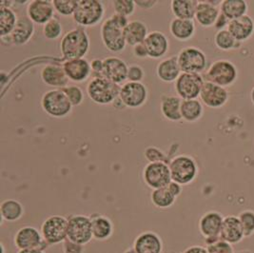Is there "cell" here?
<instances>
[{
    "label": "cell",
    "mask_w": 254,
    "mask_h": 253,
    "mask_svg": "<svg viewBox=\"0 0 254 253\" xmlns=\"http://www.w3.org/2000/svg\"><path fill=\"white\" fill-rule=\"evenodd\" d=\"M126 16L115 13L105 20L101 29V39L105 48L114 54H119L125 50L127 42L124 35V30L128 24Z\"/></svg>",
    "instance_id": "cell-1"
},
{
    "label": "cell",
    "mask_w": 254,
    "mask_h": 253,
    "mask_svg": "<svg viewBox=\"0 0 254 253\" xmlns=\"http://www.w3.org/2000/svg\"><path fill=\"white\" fill-rule=\"evenodd\" d=\"M90 37L84 28H75L66 33L60 41V52L65 60L80 59L90 51Z\"/></svg>",
    "instance_id": "cell-2"
},
{
    "label": "cell",
    "mask_w": 254,
    "mask_h": 253,
    "mask_svg": "<svg viewBox=\"0 0 254 253\" xmlns=\"http://www.w3.org/2000/svg\"><path fill=\"white\" fill-rule=\"evenodd\" d=\"M121 86L105 77H93L87 85L86 92L93 103L113 104L119 97Z\"/></svg>",
    "instance_id": "cell-3"
},
{
    "label": "cell",
    "mask_w": 254,
    "mask_h": 253,
    "mask_svg": "<svg viewBox=\"0 0 254 253\" xmlns=\"http://www.w3.org/2000/svg\"><path fill=\"white\" fill-rule=\"evenodd\" d=\"M104 14V5L101 1L79 0L72 19L81 28L93 27L101 22Z\"/></svg>",
    "instance_id": "cell-4"
},
{
    "label": "cell",
    "mask_w": 254,
    "mask_h": 253,
    "mask_svg": "<svg viewBox=\"0 0 254 253\" xmlns=\"http://www.w3.org/2000/svg\"><path fill=\"white\" fill-rule=\"evenodd\" d=\"M41 108L49 116L63 118L71 113L73 107L61 89H53L43 93Z\"/></svg>",
    "instance_id": "cell-5"
},
{
    "label": "cell",
    "mask_w": 254,
    "mask_h": 253,
    "mask_svg": "<svg viewBox=\"0 0 254 253\" xmlns=\"http://www.w3.org/2000/svg\"><path fill=\"white\" fill-rule=\"evenodd\" d=\"M238 79V69L230 60L220 59L213 62L207 72L206 81L216 84L220 87L228 88Z\"/></svg>",
    "instance_id": "cell-6"
},
{
    "label": "cell",
    "mask_w": 254,
    "mask_h": 253,
    "mask_svg": "<svg viewBox=\"0 0 254 253\" xmlns=\"http://www.w3.org/2000/svg\"><path fill=\"white\" fill-rule=\"evenodd\" d=\"M169 166L172 180L182 186L192 183L198 175L196 161L187 154L175 156L171 160Z\"/></svg>",
    "instance_id": "cell-7"
},
{
    "label": "cell",
    "mask_w": 254,
    "mask_h": 253,
    "mask_svg": "<svg viewBox=\"0 0 254 253\" xmlns=\"http://www.w3.org/2000/svg\"><path fill=\"white\" fill-rule=\"evenodd\" d=\"M177 59L182 72L201 74L208 66L206 54L197 47L183 48L177 55Z\"/></svg>",
    "instance_id": "cell-8"
},
{
    "label": "cell",
    "mask_w": 254,
    "mask_h": 253,
    "mask_svg": "<svg viewBox=\"0 0 254 253\" xmlns=\"http://www.w3.org/2000/svg\"><path fill=\"white\" fill-rule=\"evenodd\" d=\"M69 241L85 246L93 239L91 216L76 214L68 217V238Z\"/></svg>",
    "instance_id": "cell-9"
},
{
    "label": "cell",
    "mask_w": 254,
    "mask_h": 253,
    "mask_svg": "<svg viewBox=\"0 0 254 253\" xmlns=\"http://www.w3.org/2000/svg\"><path fill=\"white\" fill-rule=\"evenodd\" d=\"M40 231L49 246L61 244L68 238V218L61 215L49 216L42 223Z\"/></svg>",
    "instance_id": "cell-10"
},
{
    "label": "cell",
    "mask_w": 254,
    "mask_h": 253,
    "mask_svg": "<svg viewBox=\"0 0 254 253\" xmlns=\"http://www.w3.org/2000/svg\"><path fill=\"white\" fill-rule=\"evenodd\" d=\"M143 179L152 190L167 187L173 181L169 164L164 162L148 163L143 171Z\"/></svg>",
    "instance_id": "cell-11"
},
{
    "label": "cell",
    "mask_w": 254,
    "mask_h": 253,
    "mask_svg": "<svg viewBox=\"0 0 254 253\" xmlns=\"http://www.w3.org/2000/svg\"><path fill=\"white\" fill-rule=\"evenodd\" d=\"M205 80L201 74L182 72L175 81L174 89L182 100L198 99Z\"/></svg>",
    "instance_id": "cell-12"
},
{
    "label": "cell",
    "mask_w": 254,
    "mask_h": 253,
    "mask_svg": "<svg viewBox=\"0 0 254 253\" xmlns=\"http://www.w3.org/2000/svg\"><path fill=\"white\" fill-rule=\"evenodd\" d=\"M148 89L142 82H128L121 86L119 98L126 108L137 109L147 102Z\"/></svg>",
    "instance_id": "cell-13"
},
{
    "label": "cell",
    "mask_w": 254,
    "mask_h": 253,
    "mask_svg": "<svg viewBox=\"0 0 254 253\" xmlns=\"http://www.w3.org/2000/svg\"><path fill=\"white\" fill-rule=\"evenodd\" d=\"M13 242L19 251L32 249H40L44 251L49 246L44 240L41 231L32 226H25L17 230L14 234Z\"/></svg>",
    "instance_id": "cell-14"
},
{
    "label": "cell",
    "mask_w": 254,
    "mask_h": 253,
    "mask_svg": "<svg viewBox=\"0 0 254 253\" xmlns=\"http://www.w3.org/2000/svg\"><path fill=\"white\" fill-rule=\"evenodd\" d=\"M199 98L203 105L209 109H220L228 103L230 94L226 88L205 81Z\"/></svg>",
    "instance_id": "cell-15"
},
{
    "label": "cell",
    "mask_w": 254,
    "mask_h": 253,
    "mask_svg": "<svg viewBox=\"0 0 254 253\" xmlns=\"http://www.w3.org/2000/svg\"><path fill=\"white\" fill-rule=\"evenodd\" d=\"M55 7L53 1L49 0H33L27 6V16L35 24L45 25L54 18Z\"/></svg>",
    "instance_id": "cell-16"
},
{
    "label": "cell",
    "mask_w": 254,
    "mask_h": 253,
    "mask_svg": "<svg viewBox=\"0 0 254 253\" xmlns=\"http://www.w3.org/2000/svg\"><path fill=\"white\" fill-rule=\"evenodd\" d=\"M62 67L68 79L75 83H82L87 80L93 73L91 63L85 58L65 60Z\"/></svg>",
    "instance_id": "cell-17"
},
{
    "label": "cell",
    "mask_w": 254,
    "mask_h": 253,
    "mask_svg": "<svg viewBox=\"0 0 254 253\" xmlns=\"http://www.w3.org/2000/svg\"><path fill=\"white\" fill-rule=\"evenodd\" d=\"M222 1H199L194 19L203 28L214 27L220 14Z\"/></svg>",
    "instance_id": "cell-18"
},
{
    "label": "cell",
    "mask_w": 254,
    "mask_h": 253,
    "mask_svg": "<svg viewBox=\"0 0 254 253\" xmlns=\"http://www.w3.org/2000/svg\"><path fill=\"white\" fill-rule=\"evenodd\" d=\"M103 77L116 83L117 85H121L125 81L127 80L128 66L124 60H122L121 58L113 57L105 58L103 59Z\"/></svg>",
    "instance_id": "cell-19"
},
{
    "label": "cell",
    "mask_w": 254,
    "mask_h": 253,
    "mask_svg": "<svg viewBox=\"0 0 254 253\" xmlns=\"http://www.w3.org/2000/svg\"><path fill=\"white\" fill-rule=\"evenodd\" d=\"M143 43L148 52L149 58L152 59H159L165 57L170 49L168 36L159 31L149 33Z\"/></svg>",
    "instance_id": "cell-20"
},
{
    "label": "cell",
    "mask_w": 254,
    "mask_h": 253,
    "mask_svg": "<svg viewBox=\"0 0 254 253\" xmlns=\"http://www.w3.org/2000/svg\"><path fill=\"white\" fill-rule=\"evenodd\" d=\"M224 216L214 210H210L202 215L199 220V230L206 239L220 237Z\"/></svg>",
    "instance_id": "cell-21"
},
{
    "label": "cell",
    "mask_w": 254,
    "mask_h": 253,
    "mask_svg": "<svg viewBox=\"0 0 254 253\" xmlns=\"http://www.w3.org/2000/svg\"><path fill=\"white\" fill-rule=\"evenodd\" d=\"M133 248L137 253H161L163 242L157 233L148 230L140 233L135 238Z\"/></svg>",
    "instance_id": "cell-22"
},
{
    "label": "cell",
    "mask_w": 254,
    "mask_h": 253,
    "mask_svg": "<svg viewBox=\"0 0 254 253\" xmlns=\"http://www.w3.org/2000/svg\"><path fill=\"white\" fill-rule=\"evenodd\" d=\"M220 238L231 245L238 244L245 238L241 222L238 216L228 215L224 217Z\"/></svg>",
    "instance_id": "cell-23"
},
{
    "label": "cell",
    "mask_w": 254,
    "mask_h": 253,
    "mask_svg": "<svg viewBox=\"0 0 254 253\" xmlns=\"http://www.w3.org/2000/svg\"><path fill=\"white\" fill-rule=\"evenodd\" d=\"M40 77L47 86L54 89H63L69 86V79L62 66L56 64H49L40 71Z\"/></svg>",
    "instance_id": "cell-24"
},
{
    "label": "cell",
    "mask_w": 254,
    "mask_h": 253,
    "mask_svg": "<svg viewBox=\"0 0 254 253\" xmlns=\"http://www.w3.org/2000/svg\"><path fill=\"white\" fill-rule=\"evenodd\" d=\"M240 43L249 40L254 34V20L249 14L231 20L227 29Z\"/></svg>",
    "instance_id": "cell-25"
},
{
    "label": "cell",
    "mask_w": 254,
    "mask_h": 253,
    "mask_svg": "<svg viewBox=\"0 0 254 253\" xmlns=\"http://www.w3.org/2000/svg\"><path fill=\"white\" fill-rule=\"evenodd\" d=\"M34 34L35 23L28 16L18 17V21L10 35L12 45L23 46L32 39Z\"/></svg>",
    "instance_id": "cell-26"
},
{
    "label": "cell",
    "mask_w": 254,
    "mask_h": 253,
    "mask_svg": "<svg viewBox=\"0 0 254 253\" xmlns=\"http://www.w3.org/2000/svg\"><path fill=\"white\" fill-rule=\"evenodd\" d=\"M182 70L180 69L177 56L166 58L156 67V74L165 83H173L178 79Z\"/></svg>",
    "instance_id": "cell-27"
},
{
    "label": "cell",
    "mask_w": 254,
    "mask_h": 253,
    "mask_svg": "<svg viewBox=\"0 0 254 253\" xmlns=\"http://www.w3.org/2000/svg\"><path fill=\"white\" fill-rule=\"evenodd\" d=\"M170 32L176 40L186 42L191 39L196 32L194 20L174 18L170 23Z\"/></svg>",
    "instance_id": "cell-28"
},
{
    "label": "cell",
    "mask_w": 254,
    "mask_h": 253,
    "mask_svg": "<svg viewBox=\"0 0 254 253\" xmlns=\"http://www.w3.org/2000/svg\"><path fill=\"white\" fill-rule=\"evenodd\" d=\"M182 99L178 95H164L162 97L160 110L163 116L172 122L182 120L181 104Z\"/></svg>",
    "instance_id": "cell-29"
},
{
    "label": "cell",
    "mask_w": 254,
    "mask_h": 253,
    "mask_svg": "<svg viewBox=\"0 0 254 253\" xmlns=\"http://www.w3.org/2000/svg\"><path fill=\"white\" fill-rule=\"evenodd\" d=\"M148 35L149 31L147 25L140 20L129 21L124 30L127 45L131 47L143 43Z\"/></svg>",
    "instance_id": "cell-30"
},
{
    "label": "cell",
    "mask_w": 254,
    "mask_h": 253,
    "mask_svg": "<svg viewBox=\"0 0 254 253\" xmlns=\"http://www.w3.org/2000/svg\"><path fill=\"white\" fill-rule=\"evenodd\" d=\"M93 224V239L97 241H106L114 233V225L111 219L102 214L91 215Z\"/></svg>",
    "instance_id": "cell-31"
},
{
    "label": "cell",
    "mask_w": 254,
    "mask_h": 253,
    "mask_svg": "<svg viewBox=\"0 0 254 253\" xmlns=\"http://www.w3.org/2000/svg\"><path fill=\"white\" fill-rule=\"evenodd\" d=\"M198 3L197 0H173L171 10L175 18L194 20Z\"/></svg>",
    "instance_id": "cell-32"
},
{
    "label": "cell",
    "mask_w": 254,
    "mask_h": 253,
    "mask_svg": "<svg viewBox=\"0 0 254 253\" xmlns=\"http://www.w3.org/2000/svg\"><path fill=\"white\" fill-rule=\"evenodd\" d=\"M249 4L245 0H224L220 5V12L230 21L248 14Z\"/></svg>",
    "instance_id": "cell-33"
},
{
    "label": "cell",
    "mask_w": 254,
    "mask_h": 253,
    "mask_svg": "<svg viewBox=\"0 0 254 253\" xmlns=\"http://www.w3.org/2000/svg\"><path fill=\"white\" fill-rule=\"evenodd\" d=\"M23 205L14 199L4 200L0 205V217L7 222H15L23 216Z\"/></svg>",
    "instance_id": "cell-34"
},
{
    "label": "cell",
    "mask_w": 254,
    "mask_h": 253,
    "mask_svg": "<svg viewBox=\"0 0 254 253\" xmlns=\"http://www.w3.org/2000/svg\"><path fill=\"white\" fill-rule=\"evenodd\" d=\"M204 115V105L198 99L183 100L181 104V115L186 122L193 123L200 120Z\"/></svg>",
    "instance_id": "cell-35"
},
{
    "label": "cell",
    "mask_w": 254,
    "mask_h": 253,
    "mask_svg": "<svg viewBox=\"0 0 254 253\" xmlns=\"http://www.w3.org/2000/svg\"><path fill=\"white\" fill-rule=\"evenodd\" d=\"M18 21L16 12L11 7H0V37L12 34Z\"/></svg>",
    "instance_id": "cell-36"
},
{
    "label": "cell",
    "mask_w": 254,
    "mask_h": 253,
    "mask_svg": "<svg viewBox=\"0 0 254 253\" xmlns=\"http://www.w3.org/2000/svg\"><path fill=\"white\" fill-rule=\"evenodd\" d=\"M151 203L158 208H169L174 206L176 197L170 191L168 187L153 190L150 195Z\"/></svg>",
    "instance_id": "cell-37"
},
{
    "label": "cell",
    "mask_w": 254,
    "mask_h": 253,
    "mask_svg": "<svg viewBox=\"0 0 254 253\" xmlns=\"http://www.w3.org/2000/svg\"><path fill=\"white\" fill-rule=\"evenodd\" d=\"M214 44L223 52H229L231 50H235L240 46V42H238L233 35L226 29L217 31V33L214 35Z\"/></svg>",
    "instance_id": "cell-38"
},
{
    "label": "cell",
    "mask_w": 254,
    "mask_h": 253,
    "mask_svg": "<svg viewBox=\"0 0 254 253\" xmlns=\"http://www.w3.org/2000/svg\"><path fill=\"white\" fill-rule=\"evenodd\" d=\"M42 33L48 40H57L63 35L62 24L59 19L54 17L43 26Z\"/></svg>",
    "instance_id": "cell-39"
},
{
    "label": "cell",
    "mask_w": 254,
    "mask_h": 253,
    "mask_svg": "<svg viewBox=\"0 0 254 253\" xmlns=\"http://www.w3.org/2000/svg\"><path fill=\"white\" fill-rule=\"evenodd\" d=\"M208 253H234L232 245L220 237L213 239H206Z\"/></svg>",
    "instance_id": "cell-40"
},
{
    "label": "cell",
    "mask_w": 254,
    "mask_h": 253,
    "mask_svg": "<svg viewBox=\"0 0 254 253\" xmlns=\"http://www.w3.org/2000/svg\"><path fill=\"white\" fill-rule=\"evenodd\" d=\"M78 2L79 0H54L53 4L56 12L60 15L72 16L78 6Z\"/></svg>",
    "instance_id": "cell-41"
},
{
    "label": "cell",
    "mask_w": 254,
    "mask_h": 253,
    "mask_svg": "<svg viewBox=\"0 0 254 253\" xmlns=\"http://www.w3.org/2000/svg\"><path fill=\"white\" fill-rule=\"evenodd\" d=\"M238 218L241 222L245 237H251L254 234V211L251 209L243 210Z\"/></svg>",
    "instance_id": "cell-42"
},
{
    "label": "cell",
    "mask_w": 254,
    "mask_h": 253,
    "mask_svg": "<svg viewBox=\"0 0 254 253\" xmlns=\"http://www.w3.org/2000/svg\"><path fill=\"white\" fill-rule=\"evenodd\" d=\"M112 3L116 13L126 17L132 15L136 7L133 0H115Z\"/></svg>",
    "instance_id": "cell-43"
},
{
    "label": "cell",
    "mask_w": 254,
    "mask_h": 253,
    "mask_svg": "<svg viewBox=\"0 0 254 253\" xmlns=\"http://www.w3.org/2000/svg\"><path fill=\"white\" fill-rule=\"evenodd\" d=\"M69 98V102L72 107H78L84 101V92L78 86L70 85L61 89Z\"/></svg>",
    "instance_id": "cell-44"
},
{
    "label": "cell",
    "mask_w": 254,
    "mask_h": 253,
    "mask_svg": "<svg viewBox=\"0 0 254 253\" xmlns=\"http://www.w3.org/2000/svg\"><path fill=\"white\" fill-rule=\"evenodd\" d=\"M144 154H145V157L149 161V163H151V162H164V163L170 164V162H171L169 161L167 155L161 150H159L156 147L147 148L145 152H144Z\"/></svg>",
    "instance_id": "cell-45"
},
{
    "label": "cell",
    "mask_w": 254,
    "mask_h": 253,
    "mask_svg": "<svg viewBox=\"0 0 254 253\" xmlns=\"http://www.w3.org/2000/svg\"><path fill=\"white\" fill-rule=\"evenodd\" d=\"M145 77V70L139 65H129L127 69L128 82H142Z\"/></svg>",
    "instance_id": "cell-46"
},
{
    "label": "cell",
    "mask_w": 254,
    "mask_h": 253,
    "mask_svg": "<svg viewBox=\"0 0 254 253\" xmlns=\"http://www.w3.org/2000/svg\"><path fill=\"white\" fill-rule=\"evenodd\" d=\"M63 245V253H84V246L69 241L66 239L62 243Z\"/></svg>",
    "instance_id": "cell-47"
},
{
    "label": "cell",
    "mask_w": 254,
    "mask_h": 253,
    "mask_svg": "<svg viewBox=\"0 0 254 253\" xmlns=\"http://www.w3.org/2000/svg\"><path fill=\"white\" fill-rule=\"evenodd\" d=\"M91 68L94 76L93 77H103L102 72L104 68V62L102 59L94 58L91 62Z\"/></svg>",
    "instance_id": "cell-48"
},
{
    "label": "cell",
    "mask_w": 254,
    "mask_h": 253,
    "mask_svg": "<svg viewBox=\"0 0 254 253\" xmlns=\"http://www.w3.org/2000/svg\"><path fill=\"white\" fill-rule=\"evenodd\" d=\"M132 54L135 58H139V59L149 58L148 52L145 48L144 43H141V44H138L136 46L132 47Z\"/></svg>",
    "instance_id": "cell-49"
},
{
    "label": "cell",
    "mask_w": 254,
    "mask_h": 253,
    "mask_svg": "<svg viewBox=\"0 0 254 253\" xmlns=\"http://www.w3.org/2000/svg\"><path fill=\"white\" fill-rule=\"evenodd\" d=\"M157 3L158 1L156 0H135V5L142 10H150L156 6Z\"/></svg>",
    "instance_id": "cell-50"
},
{
    "label": "cell",
    "mask_w": 254,
    "mask_h": 253,
    "mask_svg": "<svg viewBox=\"0 0 254 253\" xmlns=\"http://www.w3.org/2000/svg\"><path fill=\"white\" fill-rule=\"evenodd\" d=\"M229 24H230V20L223 13L220 12L219 16H218L216 22L214 24V28L217 29V31L226 30V29H228Z\"/></svg>",
    "instance_id": "cell-51"
},
{
    "label": "cell",
    "mask_w": 254,
    "mask_h": 253,
    "mask_svg": "<svg viewBox=\"0 0 254 253\" xmlns=\"http://www.w3.org/2000/svg\"><path fill=\"white\" fill-rule=\"evenodd\" d=\"M167 187H168V189L170 190V191H171L176 198L181 194L182 190H183V189H182V185L178 184V183H176V182H174V181H172Z\"/></svg>",
    "instance_id": "cell-52"
},
{
    "label": "cell",
    "mask_w": 254,
    "mask_h": 253,
    "mask_svg": "<svg viewBox=\"0 0 254 253\" xmlns=\"http://www.w3.org/2000/svg\"><path fill=\"white\" fill-rule=\"evenodd\" d=\"M182 253H208L207 248L202 246H191L189 247Z\"/></svg>",
    "instance_id": "cell-53"
},
{
    "label": "cell",
    "mask_w": 254,
    "mask_h": 253,
    "mask_svg": "<svg viewBox=\"0 0 254 253\" xmlns=\"http://www.w3.org/2000/svg\"><path fill=\"white\" fill-rule=\"evenodd\" d=\"M17 253H45L43 250L40 249H32V250H21Z\"/></svg>",
    "instance_id": "cell-54"
},
{
    "label": "cell",
    "mask_w": 254,
    "mask_h": 253,
    "mask_svg": "<svg viewBox=\"0 0 254 253\" xmlns=\"http://www.w3.org/2000/svg\"><path fill=\"white\" fill-rule=\"evenodd\" d=\"M113 105H114V107H115L116 109H117V110H122L123 108H126V106L120 100L119 97L113 103Z\"/></svg>",
    "instance_id": "cell-55"
},
{
    "label": "cell",
    "mask_w": 254,
    "mask_h": 253,
    "mask_svg": "<svg viewBox=\"0 0 254 253\" xmlns=\"http://www.w3.org/2000/svg\"><path fill=\"white\" fill-rule=\"evenodd\" d=\"M124 253H137V252H136V251L134 250V248L132 247V248H128L127 251Z\"/></svg>",
    "instance_id": "cell-56"
},
{
    "label": "cell",
    "mask_w": 254,
    "mask_h": 253,
    "mask_svg": "<svg viewBox=\"0 0 254 253\" xmlns=\"http://www.w3.org/2000/svg\"><path fill=\"white\" fill-rule=\"evenodd\" d=\"M251 100H252V103H253L254 107V87L251 91Z\"/></svg>",
    "instance_id": "cell-57"
},
{
    "label": "cell",
    "mask_w": 254,
    "mask_h": 253,
    "mask_svg": "<svg viewBox=\"0 0 254 253\" xmlns=\"http://www.w3.org/2000/svg\"><path fill=\"white\" fill-rule=\"evenodd\" d=\"M0 247H1V253H6V251H5V246L1 243L0 244Z\"/></svg>",
    "instance_id": "cell-58"
}]
</instances>
